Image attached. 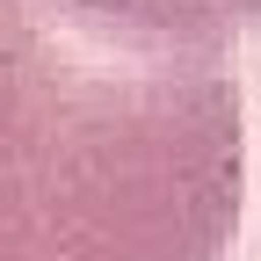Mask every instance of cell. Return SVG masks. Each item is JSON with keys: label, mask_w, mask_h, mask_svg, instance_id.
<instances>
[{"label": "cell", "mask_w": 261, "mask_h": 261, "mask_svg": "<svg viewBox=\"0 0 261 261\" xmlns=\"http://www.w3.org/2000/svg\"><path fill=\"white\" fill-rule=\"evenodd\" d=\"M240 73L123 58L0 0V261H232Z\"/></svg>", "instance_id": "cell-1"}, {"label": "cell", "mask_w": 261, "mask_h": 261, "mask_svg": "<svg viewBox=\"0 0 261 261\" xmlns=\"http://www.w3.org/2000/svg\"><path fill=\"white\" fill-rule=\"evenodd\" d=\"M22 8L123 58L225 65L240 37H261V0H22Z\"/></svg>", "instance_id": "cell-2"}]
</instances>
